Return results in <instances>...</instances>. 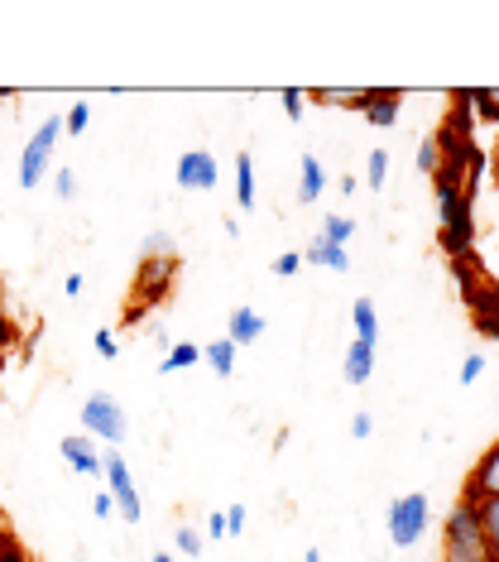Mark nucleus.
Listing matches in <instances>:
<instances>
[{"instance_id": "f257e3e1", "label": "nucleus", "mask_w": 499, "mask_h": 562, "mask_svg": "<svg viewBox=\"0 0 499 562\" xmlns=\"http://www.w3.org/2000/svg\"><path fill=\"white\" fill-rule=\"evenodd\" d=\"M470 188L461 183V178H452L446 169H438L432 173V202H438V236H442V246L452 250V255H461L476 240V216H470Z\"/></svg>"}, {"instance_id": "f03ea898", "label": "nucleus", "mask_w": 499, "mask_h": 562, "mask_svg": "<svg viewBox=\"0 0 499 562\" xmlns=\"http://www.w3.org/2000/svg\"><path fill=\"white\" fill-rule=\"evenodd\" d=\"M442 562H495L490 539H485L480 509L470 501H456L442 519Z\"/></svg>"}, {"instance_id": "7ed1b4c3", "label": "nucleus", "mask_w": 499, "mask_h": 562, "mask_svg": "<svg viewBox=\"0 0 499 562\" xmlns=\"http://www.w3.org/2000/svg\"><path fill=\"white\" fill-rule=\"evenodd\" d=\"M82 428H87V438H97V442H111V447H121L125 438H131V418H125V408L115 394H87V404H82Z\"/></svg>"}, {"instance_id": "20e7f679", "label": "nucleus", "mask_w": 499, "mask_h": 562, "mask_svg": "<svg viewBox=\"0 0 499 562\" xmlns=\"http://www.w3.org/2000/svg\"><path fill=\"white\" fill-rule=\"evenodd\" d=\"M58 139H63V116H48V121L30 135V145L20 149V188H38V178L54 169Z\"/></svg>"}, {"instance_id": "39448f33", "label": "nucleus", "mask_w": 499, "mask_h": 562, "mask_svg": "<svg viewBox=\"0 0 499 562\" xmlns=\"http://www.w3.org/2000/svg\"><path fill=\"white\" fill-rule=\"evenodd\" d=\"M173 284H178V255H145V260L135 265L131 303H145V308H154L159 299H169Z\"/></svg>"}, {"instance_id": "423d86ee", "label": "nucleus", "mask_w": 499, "mask_h": 562, "mask_svg": "<svg viewBox=\"0 0 499 562\" xmlns=\"http://www.w3.org/2000/svg\"><path fill=\"white\" fill-rule=\"evenodd\" d=\"M428 524H432V505H428V495H399V501L389 505V543L394 548H413L422 533H428Z\"/></svg>"}, {"instance_id": "0eeeda50", "label": "nucleus", "mask_w": 499, "mask_h": 562, "mask_svg": "<svg viewBox=\"0 0 499 562\" xmlns=\"http://www.w3.org/2000/svg\"><path fill=\"white\" fill-rule=\"evenodd\" d=\"M101 481H106V491H111V501H115V515H121L125 524H139V519H145V505H139L131 462H125L121 452H106V471H101Z\"/></svg>"}, {"instance_id": "6e6552de", "label": "nucleus", "mask_w": 499, "mask_h": 562, "mask_svg": "<svg viewBox=\"0 0 499 562\" xmlns=\"http://www.w3.org/2000/svg\"><path fill=\"white\" fill-rule=\"evenodd\" d=\"M216 155L212 149H183L173 164V183L183 188V193H207V188H216Z\"/></svg>"}, {"instance_id": "1a4fd4ad", "label": "nucleus", "mask_w": 499, "mask_h": 562, "mask_svg": "<svg viewBox=\"0 0 499 562\" xmlns=\"http://www.w3.org/2000/svg\"><path fill=\"white\" fill-rule=\"evenodd\" d=\"M461 501H470V505H480V501H499V438L485 447V457L476 467H470V476H466V495Z\"/></svg>"}, {"instance_id": "9d476101", "label": "nucleus", "mask_w": 499, "mask_h": 562, "mask_svg": "<svg viewBox=\"0 0 499 562\" xmlns=\"http://www.w3.org/2000/svg\"><path fill=\"white\" fill-rule=\"evenodd\" d=\"M58 452L68 457V467L82 471V476H97L101 481V471H106V452H97V438H87V432H72V438H63Z\"/></svg>"}, {"instance_id": "9b49d317", "label": "nucleus", "mask_w": 499, "mask_h": 562, "mask_svg": "<svg viewBox=\"0 0 499 562\" xmlns=\"http://www.w3.org/2000/svg\"><path fill=\"white\" fill-rule=\"evenodd\" d=\"M361 111H365V121H370V125L389 131V125H399V92H394V87H370Z\"/></svg>"}, {"instance_id": "f8f14e48", "label": "nucleus", "mask_w": 499, "mask_h": 562, "mask_svg": "<svg viewBox=\"0 0 499 562\" xmlns=\"http://www.w3.org/2000/svg\"><path fill=\"white\" fill-rule=\"evenodd\" d=\"M260 337H264V317L254 313L250 303L226 317V341L230 347H250V341H260Z\"/></svg>"}, {"instance_id": "ddd939ff", "label": "nucleus", "mask_w": 499, "mask_h": 562, "mask_svg": "<svg viewBox=\"0 0 499 562\" xmlns=\"http://www.w3.org/2000/svg\"><path fill=\"white\" fill-rule=\"evenodd\" d=\"M341 375H345V385H365V380L375 375V347L351 341V347H345V361H341Z\"/></svg>"}, {"instance_id": "4468645a", "label": "nucleus", "mask_w": 499, "mask_h": 562, "mask_svg": "<svg viewBox=\"0 0 499 562\" xmlns=\"http://www.w3.org/2000/svg\"><path fill=\"white\" fill-rule=\"evenodd\" d=\"M322 188H327L322 164H317L313 155H303V159H298V202H303V207H313V202L322 198Z\"/></svg>"}, {"instance_id": "2eb2a0df", "label": "nucleus", "mask_w": 499, "mask_h": 562, "mask_svg": "<svg viewBox=\"0 0 499 562\" xmlns=\"http://www.w3.org/2000/svg\"><path fill=\"white\" fill-rule=\"evenodd\" d=\"M351 323H355V341H365V347H379V313L370 299H355L351 303Z\"/></svg>"}, {"instance_id": "dca6fc26", "label": "nucleus", "mask_w": 499, "mask_h": 562, "mask_svg": "<svg viewBox=\"0 0 499 562\" xmlns=\"http://www.w3.org/2000/svg\"><path fill=\"white\" fill-rule=\"evenodd\" d=\"M254 164H250V149H240L236 155V207L240 212H254Z\"/></svg>"}, {"instance_id": "f3484780", "label": "nucleus", "mask_w": 499, "mask_h": 562, "mask_svg": "<svg viewBox=\"0 0 499 562\" xmlns=\"http://www.w3.org/2000/svg\"><path fill=\"white\" fill-rule=\"evenodd\" d=\"M236 356H240V347H230L226 337H222V341H212V347H202V361H207V366H212L222 380L236 375Z\"/></svg>"}, {"instance_id": "a211bd4d", "label": "nucleus", "mask_w": 499, "mask_h": 562, "mask_svg": "<svg viewBox=\"0 0 499 562\" xmlns=\"http://www.w3.org/2000/svg\"><path fill=\"white\" fill-rule=\"evenodd\" d=\"M365 92H370V87H365ZM365 92H361V87H317L313 101H317V106H355V111H361Z\"/></svg>"}, {"instance_id": "6ab92c4d", "label": "nucleus", "mask_w": 499, "mask_h": 562, "mask_svg": "<svg viewBox=\"0 0 499 562\" xmlns=\"http://www.w3.org/2000/svg\"><path fill=\"white\" fill-rule=\"evenodd\" d=\"M466 106H476L470 116L476 121H499V87H480V92H461Z\"/></svg>"}, {"instance_id": "aec40b11", "label": "nucleus", "mask_w": 499, "mask_h": 562, "mask_svg": "<svg viewBox=\"0 0 499 562\" xmlns=\"http://www.w3.org/2000/svg\"><path fill=\"white\" fill-rule=\"evenodd\" d=\"M202 366V347H192V341H178V347L159 361V375H173V370H192Z\"/></svg>"}, {"instance_id": "412c9836", "label": "nucleus", "mask_w": 499, "mask_h": 562, "mask_svg": "<svg viewBox=\"0 0 499 562\" xmlns=\"http://www.w3.org/2000/svg\"><path fill=\"white\" fill-rule=\"evenodd\" d=\"M351 236H355V222H351V216H341V212H327L322 232H317V240H322V246H345Z\"/></svg>"}, {"instance_id": "4be33fe9", "label": "nucleus", "mask_w": 499, "mask_h": 562, "mask_svg": "<svg viewBox=\"0 0 499 562\" xmlns=\"http://www.w3.org/2000/svg\"><path fill=\"white\" fill-rule=\"evenodd\" d=\"M480 524H485V539H490V553L499 562V501H480Z\"/></svg>"}, {"instance_id": "5701e85b", "label": "nucleus", "mask_w": 499, "mask_h": 562, "mask_svg": "<svg viewBox=\"0 0 499 562\" xmlns=\"http://www.w3.org/2000/svg\"><path fill=\"white\" fill-rule=\"evenodd\" d=\"M418 169L428 173V178L442 169V139H438V135H428V139H422V149H418Z\"/></svg>"}, {"instance_id": "b1692460", "label": "nucleus", "mask_w": 499, "mask_h": 562, "mask_svg": "<svg viewBox=\"0 0 499 562\" xmlns=\"http://www.w3.org/2000/svg\"><path fill=\"white\" fill-rule=\"evenodd\" d=\"M173 543H178V553H183V558H202V548H207V539H202L192 524H183V529L173 533Z\"/></svg>"}, {"instance_id": "393cba45", "label": "nucleus", "mask_w": 499, "mask_h": 562, "mask_svg": "<svg viewBox=\"0 0 499 562\" xmlns=\"http://www.w3.org/2000/svg\"><path fill=\"white\" fill-rule=\"evenodd\" d=\"M384 178H389V155H384V149H370V159H365V183H370V188H384Z\"/></svg>"}, {"instance_id": "a878e982", "label": "nucleus", "mask_w": 499, "mask_h": 562, "mask_svg": "<svg viewBox=\"0 0 499 562\" xmlns=\"http://www.w3.org/2000/svg\"><path fill=\"white\" fill-rule=\"evenodd\" d=\"M87 125H92V106H87V101L68 106V116H63V135H82Z\"/></svg>"}, {"instance_id": "bb28decb", "label": "nucleus", "mask_w": 499, "mask_h": 562, "mask_svg": "<svg viewBox=\"0 0 499 562\" xmlns=\"http://www.w3.org/2000/svg\"><path fill=\"white\" fill-rule=\"evenodd\" d=\"M54 193H58V202H72L77 198V173L63 164V169L54 173Z\"/></svg>"}, {"instance_id": "cd10ccee", "label": "nucleus", "mask_w": 499, "mask_h": 562, "mask_svg": "<svg viewBox=\"0 0 499 562\" xmlns=\"http://www.w3.org/2000/svg\"><path fill=\"white\" fill-rule=\"evenodd\" d=\"M322 270H337V274L351 270V255H345V246H322Z\"/></svg>"}, {"instance_id": "c85d7f7f", "label": "nucleus", "mask_w": 499, "mask_h": 562, "mask_svg": "<svg viewBox=\"0 0 499 562\" xmlns=\"http://www.w3.org/2000/svg\"><path fill=\"white\" fill-rule=\"evenodd\" d=\"M269 270H274L279 279H293V274L303 270V255H298V250H284V255H279L274 265H269Z\"/></svg>"}, {"instance_id": "c756f323", "label": "nucleus", "mask_w": 499, "mask_h": 562, "mask_svg": "<svg viewBox=\"0 0 499 562\" xmlns=\"http://www.w3.org/2000/svg\"><path fill=\"white\" fill-rule=\"evenodd\" d=\"M480 370H485V356H480V351H470L466 361H461V385H476Z\"/></svg>"}, {"instance_id": "7c9ffc66", "label": "nucleus", "mask_w": 499, "mask_h": 562, "mask_svg": "<svg viewBox=\"0 0 499 562\" xmlns=\"http://www.w3.org/2000/svg\"><path fill=\"white\" fill-rule=\"evenodd\" d=\"M284 111H288V121H303V101H307V92H298V87H284Z\"/></svg>"}, {"instance_id": "2f4dec72", "label": "nucleus", "mask_w": 499, "mask_h": 562, "mask_svg": "<svg viewBox=\"0 0 499 562\" xmlns=\"http://www.w3.org/2000/svg\"><path fill=\"white\" fill-rule=\"evenodd\" d=\"M145 255H178L173 236H169V232H154V236L145 240Z\"/></svg>"}, {"instance_id": "473e14b6", "label": "nucleus", "mask_w": 499, "mask_h": 562, "mask_svg": "<svg viewBox=\"0 0 499 562\" xmlns=\"http://www.w3.org/2000/svg\"><path fill=\"white\" fill-rule=\"evenodd\" d=\"M97 351L106 356V361H115V356H121V341H115V331H111V327H101V331H97Z\"/></svg>"}, {"instance_id": "72a5a7b5", "label": "nucleus", "mask_w": 499, "mask_h": 562, "mask_svg": "<svg viewBox=\"0 0 499 562\" xmlns=\"http://www.w3.org/2000/svg\"><path fill=\"white\" fill-rule=\"evenodd\" d=\"M230 533H246V505H230L226 509V539Z\"/></svg>"}, {"instance_id": "f704fd0d", "label": "nucleus", "mask_w": 499, "mask_h": 562, "mask_svg": "<svg viewBox=\"0 0 499 562\" xmlns=\"http://www.w3.org/2000/svg\"><path fill=\"white\" fill-rule=\"evenodd\" d=\"M370 432H375V418H370V414H365V408H361V414H355V418H351V438H361V442H365V438H370Z\"/></svg>"}, {"instance_id": "c9c22d12", "label": "nucleus", "mask_w": 499, "mask_h": 562, "mask_svg": "<svg viewBox=\"0 0 499 562\" xmlns=\"http://www.w3.org/2000/svg\"><path fill=\"white\" fill-rule=\"evenodd\" d=\"M15 341V327H10V313H5V299H0V351H10Z\"/></svg>"}, {"instance_id": "e433bc0d", "label": "nucleus", "mask_w": 499, "mask_h": 562, "mask_svg": "<svg viewBox=\"0 0 499 562\" xmlns=\"http://www.w3.org/2000/svg\"><path fill=\"white\" fill-rule=\"evenodd\" d=\"M145 313H149V308H145V303H125L121 323H125V327H135V323H145Z\"/></svg>"}, {"instance_id": "4c0bfd02", "label": "nucleus", "mask_w": 499, "mask_h": 562, "mask_svg": "<svg viewBox=\"0 0 499 562\" xmlns=\"http://www.w3.org/2000/svg\"><path fill=\"white\" fill-rule=\"evenodd\" d=\"M92 509H97V519H111V515H115V501H111V491H101L97 501H92Z\"/></svg>"}, {"instance_id": "58836bf2", "label": "nucleus", "mask_w": 499, "mask_h": 562, "mask_svg": "<svg viewBox=\"0 0 499 562\" xmlns=\"http://www.w3.org/2000/svg\"><path fill=\"white\" fill-rule=\"evenodd\" d=\"M207 533H212V539H226V509H212V519H207Z\"/></svg>"}, {"instance_id": "ea45409f", "label": "nucleus", "mask_w": 499, "mask_h": 562, "mask_svg": "<svg viewBox=\"0 0 499 562\" xmlns=\"http://www.w3.org/2000/svg\"><path fill=\"white\" fill-rule=\"evenodd\" d=\"M82 289H87L82 274H68V279H63V293H68V299H82Z\"/></svg>"}, {"instance_id": "a19ab883", "label": "nucleus", "mask_w": 499, "mask_h": 562, "mask_svg": "<svg viewBox=\"0 0 499 562\" xmlns=\"http://www.w3.org/2000/svg\"><path fill=\"white\" fill-rule=\"evenodd\" d=\"M298 255H303V265H322V240H307V250Z\"/></svg>"}, {"instance_id": "79ce46f5", "label": "nucleus", "mask_w": 499, "mask_h": 562, "mask_svg": "<svg viewBox=\"0 0 499 562\" xmlns=\"http://www.w3.org/2000/svg\"><path fill=\"white\" fill-rule=\"evenodd\" d=\"M341 193H361V178H355V173H341Z\"/></svg>"}, {"instance_id": "37998d69", "label": "nucleus", "mask_w": 499, "mask_h": 562, "mask_svg": "<svg viewBox=\"0 0 499 562\" xmlns=\"http://www.w3.org/2000/svg\"><path fill=\"white\" fill-rule=\"evenodd\" d=\"M10 97H15V92H10V87H0V101H10Z\"/></svg>"}, {"instance_id": "c03bdc74", "label": "nucleus", "mask_w": 499, "mask_h": 562, "mask_svg": "<svg viewBox=\"0 0 499 562\" xmlns=\"http://www.w3.org/2000/svg\"><path fill=\"white\" fill-rule=\"evenodd\" d=\"M154 562H173V558L169 553H154Z\"/></svg>"}, {"instance_id": "a18cd8bd", "label": "nucleus", "mask_w": 499, "mask_h": 562, "mask_svg": "<svg viewBox=\"0 0 499 562\" xmlns=\"http://www.w3.org/2000/svg\"><path fill=\"white\" fill-rule=\"evenodd\" d=\"M0 375H5V351H0Z\"/></svg>"}]
</instances>
